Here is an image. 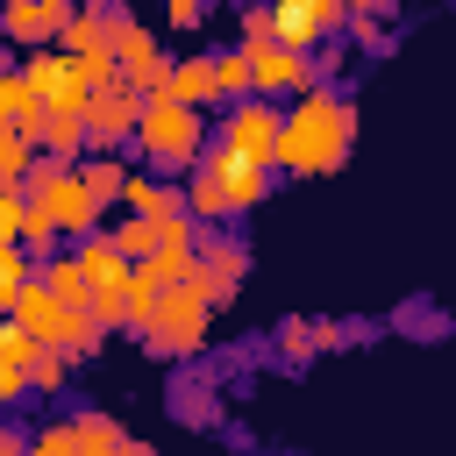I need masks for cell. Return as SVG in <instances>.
<instances>
[{
	"instance_id": "obj_21",
	"label": "cell",
	"mask_w": 456,
	"mask_h": 456,
	"mask_svg": "<svg viewBox=\"0 0 456 456\" xmlns=\"http://www.w3.org/2000/svg\"><path fill=\"white\" fill-rule=\"evenodd\" d=\"M214 86H221V107H235V100H256V78H249V50H242V43L214 50Z\"/></svg>"
},
{
	"instance_id": "obj_13",
	"label": "cell",
	"mask_w": 456,
	"mask_h": 456,
	"mask_svg": "<svg viewBox=\"0 0 456 456\" xmlns=\"http://www.w3.org/2000/svg\"><path fill=\"white\" fill-rule=\"evenodd\" d=\"M207 171L221 178L228 214H249V207H264V200H271V171H256V164H242V157H228V150H207Z\"/></svg>"
},
{
	"instance_id": "obj_15",
	"label": "cell",
	"mask_w": 456,
	"mask_h": 456,
	"mask_svg": "<svg viewBox=\"0 0 456 456\" xmlns=\"http://www.w3.org/2000/svg\"><path fill=\"white\" fill-rule=\"evenodd\" d=\"M178 192H185V214H192L207 235L235 221V214H228V192H221V178H214L207 164H200V171H185V178H178Z\"/></svg>"
},
{
	"instance_id": "obj_27",
	"label": "cell",
	"mask_w": 456,
	"mask_h": 456,
	"mask_svg": "<svg viewBox=\"0 0 456 456\" xmlns=\"http://www.w3.org/2000/svg\"><path fill=\"white\" fill-rule=\"evenodd\" d=\"M36 356H43V342H36V335H28L21 321H0V363L28 378V370H36Z\"/></svg>"
},
{
	"instance_id": "obj_19",
	"label": "cell",
	"mask_w": 456,
	"mask_h": 456,
	"mask_svg": "<svg viewBox=\"0 0 456 456\" xmlns=\"http://www.w3.org/2000/svg\"><path fill=\"white\" fill-rule=\"evenodd\" d=\"M71 442H78V456H121L128 428H121L114 413H93V406H78V413H71Z\"/></svg>"
},
{
	"instance_id": "obj_11",
	"label": "cell",
	"mask_w": 456,
	"mask_h": 456,
	"mask_svg": "<svg viewBox=\"0 0 456 456\" xmlns=\"http://www.w3.org/2000/svg\"><path fill=\"white\" fill-rule=\"evenodd\" d=\"M200 278H207L214 306H228V299L242 292V278H249V242H242V235H228V228L200 235Z\"/></svg>"
},
{
	"instance_id": "obj_18",
	"label": "cell",
	"mask_w": 456,
	"mask_h": 456,
	"mask_svg": "<svg viewBox=\"0 0 456 456\" xmlns=\"http://www.w3.org/2000/svg\"><path fill=\"white\" fill-rule=\"evenodd\" d=\"M164 235H171V221H135V214H114V228H107V242H114L128 264H150V256L164 249Z\"/></svg>"
},
{
	"instance_id": "obj_20",
	"label": "cell",
	"mask_w": 456,
	"mask_h": 456,
	"mask_svg": "<svg viewBox=\"0 0 456 456\" xmlns=\"http://www.w3.org/2000/svg\"><path fill=\"white\" fill-rule=\"evenodd\" d=\"M43 157L64 164V171H78V164L93 157V142H86V114H50V142H43Z\"/></svg>"
},
{
	"instance_id": "obj_29",
	"label": "cell",
	"mask_w": 456,
	"mask_h": 456,
	"mask_svg": "<svg viewBox=\"0 0 456 456\" xmlns=\"http://www.w3.org/2000/svg\"><path fill=\"white\" fill-rule=\"evenodd\" d=\"M278 356H285V363H306V356H321V335H314V321H278Z\"/></svg>"
},
{
	"instance_id": "obj_24",
	"label": "cell",
	"mask_w": 456,
	"mask_h": 456,
	"mask_svg": "<svg viewBox=\"0 0 456 456\" xmlns=\"http://www.w3.org/2000/svg\"><path fill=\"white\" fill-rule=\"evenodd\" d=\"M78 178L93 185V200H100V207H121V192H128V164H121V157H86V164H78Z\"/></svg>"
},
{
	"instance_id": "obj_10",
	"label": "cell",
	"mask_w": 456,
	"mask_h": 456,
	"mask_svg": "<svg viewBox=\"0 0 456 456\" xmlns=\"http://www.w3.org/2000/svg\"><path fill=\"white\" fill-rule=\"evenodd\" d=\"M135 121H142V100H135L128 86L93 93V107H86V142H93V157H121V142H135Z\"/></svg>"
},
{
	"instance_id": "obj_32",
	"label": "cell",
	"mask_w": 456,
	"mask_h": 456,
	"mask_svg": "<svg viewBox=\"0 0 456 456\" xmlns=\"http://www.w3.org/2000/svg\"><path fill=\"white\" fill-rule=\"evenodd\" d=\"M21 228H28V192H0V242L21 249Z\"/></svg>"
},
{
	"instance_id": "obj_37",
	"label": "cell",
	"mask_w": 456,
	"mask_h": 456,
	"mask_svg": "<svg viewBox=\"0 0 456 456\" xmlns=\"http://www.w3.org/2000/svg\"><path fill=\"white\" fill-rule=\"evenodd\" d=\"M121 456H157V449H150V442H135V435H128V442H121Z\"/></svg>"
},
{
	"instance_id": "obj_22",
	"label": "cell",
	"mask_w": 456,
	"mask_h": 456,
	"mask_svg": "<svg viewBox=\"0 0 456 456\" xmlns=\"http://www.w3.org/2000/svg\"><path fill=\"white\" fill-rule=\"evenodd\" d=\"M14 321H21V328L43 342V349H50V342H57V328H64V306H57V292L28 285V292H21V306H14Z\"/></svg>"
},
{
	"instance_id": "obj_5",
	"label": "cell",
	"mask_w": 456,
	"mask_h": 456,
	"mask_svg": "<svg viewBox=\"0 0 456 456\" xmlns=\"http://www.w3.org/2000/svg\"><path fill=\"white\" fill-rule=\"evenodd\" d=\"M278 142H285V107H271V100H235L214 114V150H228L256 171H278Z\"/></svg>"
},
{
	"instance_id": "obj_34",
	"label": "cell",
	"mask_w": 456,
	"mask_h": 456,
	"mask_svg": "<svg viewBox=\"0 0 456 456\" xmlns=\"http://www.w3.org/2000/svg\"><path fill=\"white\" fill-rule=\"evenodd\" d=\"M21 399H36V392H28V378L0 363V413H7V406H21Z\"/></svg>"
},
{
	"instance_id": "obj_23",
	"label": "cell",
	"mask_w": 456,
	"mask_h": 456,
	"mask_svg": "<svg viewBox=\"0 0 456 456\" xmlns=\"http://www.w3.org/2000/svg\"><path fill=\"white\" fill-rule=\"evenodd\" d=\"M28 285H36V256L28 249H0V321H14Z\"/></svg>"
},
{
	"instance_id": "obj_28",
	"label": "cell",
	"mask_w": 456,
	"mask_h": 456,
	"mask_svg": "<svg viewBox=\"0 0 456 456\" xmlns=\"http://www.w3.org/2000/svg\"><path fill=\"white\" fill-rule=\"evenodd\" d=\"M385 0H370V7H349V43H363V50H385Z\"/></svg>"
},
{
	"instance_id": "obj_9",
	"label": "cell",
	"mask_w": 456,
	"mask_h": 456,
	"mask_svg": "<svg viewBox=\"0 0 456 456\" xmlns=\"http://www.w3.org/2000/svg\"><path fill=\"white\" fill-rule=\"evenodd\" d=\"M21 78H28V93L43 100V114H86V107H93V93L78 86V71H71L64 50H36V57H21Z\"/></svg>"
},
{
	"instance_id": "obj_16",
	"label": "cell",
	"mask_w": 456,
	"mask_h": 456,
	"mask_svg": "<svg viewBox=\"0 0 456 456\" xmlns=\"http://www.w3.org/2000/svg\"><path fill=\"white\" fill-rule=\"evenodd\" d=\"M36 285L43 292H57V306L64 314H93V285H86V271H78V256L64 249V256H50V264H36Z\"/></svg>"
},
{
	"instance_id": "obj_8",
	"label": "cell",
	"mask_w": 456,
	"mask_h": 456,
	"mask_svg": "<svg viewBox=\"0 0 456 456\" xmlns=\"http://www.w3.org/2000/svg\"><path fill=\"white\" fill-rule=\"evenodd\" d=\"M71 7L64 0H0V43L14 57H36V50H57Z\"/></svg>"
},
{
	"instance_id": "obj_12",
	"label": "cell",
	"mask_w": 456,
	"mask_h": 456,
	"mask_svg": "<svg viewBox=\"0 0 456 456\" xmlns=\"http://www.w3.org/2000/svg\"><path fill=\"white\" fill-rule=\"evenodd\" d=\"M164 93H171L178 107H192V114H221V86H214V50H200V57H171V78H164Z\"/></svg>"
},
{
	"instance_id": "obj_3",
	"label": "cell",
	"mask_w": 456,
	"mask_h": 456,
	"mask_svg": "<svg viewBox=\"0 0 456 456\" xmlns=\"http://www.w3.org/2000/svg\"><path fill=\"white\" fill-rule=\"evenodd\" d=\"M207 335H214V292H207V278H200V264H192V278H178V285L164 292L142 349L164 356V363H192V356L207 349Z\"/></svg>"
},
{
	"instance_id": "obj_25",
	"label": "cell",
	"mask_w": 456,
	"mask_h": 456,
	"mask_svg": "<svg viewBox=\"0 0 456 456\" xmlns=\"http://www.w3.org/2000/svg\"><path fill=\"white\" fill-rule=\"evenodd\" d=\"M43 150H28L14 128H0V192H28V171H36Z\"/></svg>"
},
{
	"instance_id": "obj_7",
	"label": "cell",
	"mask_w": 456,
	"mask_h": 456,
	"mask_svg": "<svg viewBox=\"0 0 456 456\" xmlns=\"http://www.w3.org/2000/svg\"><path fill=\"white\" fill-rule=\"evenodd\" d=\"M114 64H121V86H128L135 100H157V93H164V78H171L164 36H157L150 21H128V28L114 36Z\"/></svg>"
},
{
	"instance_id": "obj_36",
	"label": "cell",
	"mask_w": 456,
	"mask_h": 456,
	"mask_svg": "<svg viewBox=\"0 0 456 456\" xmlns=\"http://www.w3.org/2000/svg\"><path fill=\"white\" fill-rule=\"evenodd\" d=\"M0 456H28V435H14L7 420H0Z\"/></svg>"
},
{
	"instance_id": "obj_30",
	"label": "cell",
	"mask_w": 456,
	"mask_h": 456,
	"mask_svg": "<svg viewBox=\"0 0 456 456\" xmlns=\"http://www.w3.org/2000/svg\"><path fill=\"white\" fill-rule=\"evenodd\" d=\"M64 385H71V356L64 349H43L36 370H28V392H64Z\"/></svg>"
},
{
	"instance_id": "obj_31",
	"label": "cell",
	"mask_w": 456,
	"mask_h": 456,
	"mask_svg": "<svg viewBox=\"0 0 456 456\" xmlns=\"http://www.w3.org/2000/svg\"><path fill=\"white\" fill-rule=\"evenodd\" d=\"M28 456H78V442H71V413H64V420H43V428L28 435Z\"/></svg>"
},
{
	"instance_id": "obj_26",
	"label": "cell",
	"mask_w": 456,
	"mask_h": 456,
	"mask_svg": "<svg viewBox=\"0 0 456 456\" xmlns=\"http://www.w3.org/2000/svg\"><path fill=\"white\" fill-rule=\"evenodd\" d=\"M171 413L192 420V428H214V392H207L200 378H178V385H171Z\"/></svg>"
},
{
	"instance_id": "obj_1",
	"label": "cell",
	"mask_w": 456,
	"mask_h": 456,
	"mask_svg": "<svg viewBox=\"0 0 456 456\" xmlns=\"http://www.w3.org/2000/svg\"><path fill=\"white\" fill-rule=\"evenodd\" d=\"M349 150H356V100L342 86H321V93H306V100L285 107L278 164L292 178H328V171L349 164Z\"/></svg>"
},
{
	"instance_id": "obj_4",
	"label": "cell",
	"mask_w": 456,
	"mask_h": 456,
	"mask_svg": "<svg viewBox=\"0 0 456 456\" xmlns=\"http://www.w3.org/2000/svg\"><path fill=\"white\" fill-rule=\"evenodd\" d=\"M28 207H43L71 249H78V242H93V235H107V207L93 200V185H86L78 171L50 164V157H36V171H28Z\"/></svg>"
},
{
	"instance_id": "obj_6",
	"label": "cell",
	"mask_w": 456,
	"mask_h": 456,
	"mask_svg": "<svg viewBox=\"0 0 456 456\" xmlns=\"http://www.w3.org/2000/svg\"><path fill=\"white\" fill-rule=\"evenodd\" d=\"M328 36H349V7L342 0H271V43L314 57Z\"/></svg>"
},
{
	"instance_id": "obj_2",
	"label": "cell",
	"mask_w": 456,
	"mask_h": 456,
	"mask_svg": "<svg viewBox=\"0 0 456 456\" xmlns=\"http://www.w3.org/2000/svg\"><path fill=\"white\" fill-rule=\"evenodd\" d=\"M207 150H214V114H192V107H178L171 93H157V100H142V121H135V157L164 178V171H200L207 164Z\"/></svg>"
},
{
	"instance_id": "obj_35",
	"label": "cell",
	"mask_w": 456,
	"mask_h": 456,
	"mask_svg": "<svg viewBox=\"0 0 456 456\" xmlns=\"http://www.w3.org/2000/svg\"><path fill=\"white\" fill-rule=\"evenodd\" d=\"M200 21H207V7H200V0H171V28H178V36H185V28H200Z\"/></svg>"
},
{
	"instance_id": "obj_14",
	"label": "cell",
	"mask_w": 456,
	"mask_h": 456,
	"mask_svg": "<svg viewBox=\"0 0 456 456\" xmlns=\"http://www.w3.org/2000/svg\"><path fill=\"white\" fill-rule=\"evenodd\" d=\"M121 214H135V221H178V214H185V192H178L171 178H157V171H128Z\"/></svg>"
},
{
	"instance_id": "obj_33",
	"label": "cell",
	"mask_w": 456,
	"mask_h": 456,
	"mask_svg": "<svg viewBox=\"0 0 456 456\" xmlns=\"http://www.w3.org/2000/svg\"><path fill=\"white\" fill-rule=\"evenodd\" d=\"M235 43H271V7H235Z\"/></svg>"
},
{
	"instance_id": "obj_17",
	"label": "cell",
	"mask_w": 456,
	"mask_h": 456,
	"mask_svg": "<svg viewBox=\"0 0 456 456\" xmlns=\"http://www.w3.org/2000/svg\"><path fill=\"white\" fill-rule=\"evenodd\" d=\"M64 57H93V50H114V28H107V7H71L64 36H57Z\"/></svg>"
}]
</instances>
